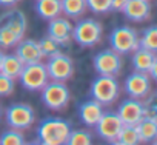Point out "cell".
<instances>
[{
	"mask_svg": "<svg viewBox=\"0 0 157 145\" xmlns=\"http://www.w3.org/2000/svg\"><path fill=\"white\" fill-rule=\"evenodd\" d=\"M28 29L26 14L20 10H8L0 14V48H13Z\"/></svg>",
	"mask_w": 157,
	"mask_h": 145,
	"instance_id": "6da1fadb",
	"label": "cell"
},
{
	"mask_svg": "<svg viewBox=\"0 0 157 145\" xmlns=\"http://www.w3.org/2000/svg\"><path fill=\"white\" fill-rule=\"evenodd\" d=\"M71 131V123L62 117H45L37 128L36 143L42 145H63Z\"/></svg>",
	"mask_w": 157,
	"mask_h": 145,
	"instance_id": "7a4b0ae2",
	"label": "cell"
},
{
	"mask_svg": "<svg viewBox=\"0 0 157 145\" xmlns=\"http://www.w3.org/2000/svg\"><path fill=\"white\" fill-rule=\"evenodd\" d=\"M103 36V26L96 19H82L72 26V40L83 48H93L100 43Z\"/></svg>",
	"mask_w": 157,
	"mask_h": 145,
	"instance_id": "3957f363",
	"label": "cell"
},
{
	"mask_svg": "<svg viewBox=\"0 0 157 145\" xmlns=\"http://www.w3.org/2000/svg\"><path fill=\"white\" fill-rule=\"evenodd\" d=\"M42 91V102L43 105L51 110V111H62L69 105L71 100V91L69 88L65 85V82H59V80H52L40 90Z\"/></svg>",
	"mask_w": 157,
	"mask_h": 145,
	"instance_id": "277c9868",
	"label": "cell"
},
{
	"mask_svg": "<svg viewBox=\"0 0 157 145\" xmlns=\"http://www.w3.org/2000/svg\"><path fill=\"white\" fill-rule=\"evenodd\" d=\"M120 94V85L116 76H102L96 77L91 84V97L102 105H111L117 100Z\"/></svg>",
	"mask_w": 157,
	"mask_h": 145,
	"instance_id": "5b68a950",
	"label": "cell"
},
{
	"mask_svg": "<svg viewBox=\"0 0 157 145\" xmlns=\"http://www.w3.org/2000/svg\"><path fill=\"white\" fill-rule=\"evenodd\" d=\"M109 45L111 49L119 53L120 56L129 54L139 48V36L132 26L122 25L111 31L109 34Z\"/></svg>",
	"mask_w": 157,
	"mask_h": 145,
	"instance_id": "8992f818",
	"label": "cell"
},
{
	"mask_svg": "<svg viewBox=\"0 0 157 145\" xmlns=\"http://www.w3.org/2000/svg\"><path fill=\"white\" fill-rule=\"evenodd\" d=\"M19 80L22 87L28 91H40L49 80L48 72L45 68V63L36 62V63H26L23 65Z\"/></svg>",
	"mask_w": 157,
	"mask_h": 145,
	"instance_id": "52a82bcc",
	"label": "cell"
},
{
	"mask_svg": "<svg viewBox=\"0 0 157 145\" xmlns=\"http://www.w3.org/2000/svg\"><path fill=\"white\" fill-rule=\"evenodd\" d=\"M45 68L48 72V77L51 80L66 82L74 76V62L69 56L63 54L62 51L48 57Z\"/></svg>",
	"mask_w": 157,
	"mask_h": 145,
	"instance_id": "ba28073f",
	"label": "cell"
},
{
	"mask_svg": "<svg viewBox=\"0 0 157 145\" xmlns=\"http://www.w3.org/2000/svg\"><path fill=\"white\" fill-rule=\"evenodd\" d=\"M5 116H6V122L11 128L22 130V131L31 128L36 122L34 108L28 104H23V102H17V104L10 105Z\"/></svg>",
	"mask_w": 157,
	"mask_h": 145,
	"instance_id": "9c48e42d",
	"label": "cell"
},
{
	"mask_svg": "<svg viewBox=\"0 0 157 145\" xmlns=\"http://www.w3.org/2000/svg\"><path fill=\"white\" fill-rule=\"evenodd\" d=\"M93 66L96 72L102 76H117L123 66V60L119 53L109 48V49H102L94 56Z\"/></svg>",
	"mask_w": 157,
	"mask_h": 145,
	"instance_id": "30bf717a",
	"label": "cell"
},
{
	"mask_svg": "<svg viewBox=\"0 0 157 145\" xmlns=\"http://www.w3.org/2000/svg\"><path fill=\"white\" fill-rule=\"evenodd\" d=\"M125 91L132 99H145L152 91V79L142 71H136L125 79Z\"/></svg>",
	"mask_w": 157,
	"mask_h": 145,
	"instance_id": "8fae6325",
	"label": "cell"
},
{
	"mask_svg": "<svg viewBox=\"0 0 157 145\" xmlns=\"http://www.w3.org/2000/svg\"><path fill=\"white\" fill-rule=\"evenodd\" d=\"M122 125H123V122L120 120V117L116 111H103L94 127H96V133L99 137H102L106 142L114 143Z\"/></svg>",
	"mask_w": 157,
	"mask_h": 145,
	"instance_id": "7c38bea8",
	"label": "cell"
},
{
	"mask_svg": "<svg viewBox=\"0 0 157 145\" xmlns=\"http://www.w3.org/2000/svg\"><path fill=\"white\" fill-rule=\"evenodd\" d=\"M48 28H46V34L54 39L60 46L62 45H68L72 39V23L69 22L68 17H54L51 20H48Z\"/></svg>",
	"mask_w": 157,
	"mask_h": 145,
	"instance_id": "4fadbf2b",
	"label": "cell"
},
{
	"mask_svg": "<svg viewBox=\"0 0 157 145\" xmlns=\"http://www.w3.org/2000/svg\"><path fill=\"white\" fill-rule=\"evenodd\" d=\"M120 117V120L123 123H128V125H136L142 117H143V105H142V100L140 99H126L120 104L119 110L116 111Z\"/></svg>",
	"mask_w": 157,
	"mask_h": 145,
	"instance_id": "5bb4252c",
	"label": "cell"
},
{
	"mask_svg": "<svg viewBox=\"0 0 157 145\" xmlns=\"http://www.w3.org/2000/svg\"><path fill=\"white\" fill-rule=\"evenodd\" d=\"M14 54L23 62V65L42 62V59H43L40 46H39V40H34V39H22L16 45Z\"/></svg>",
	"mask_w": 157,
	"mask_h": 145,
	"instance_id": "9a60e30c",
	"label": "cell"
},
{
	"mask_svg": "<svg viewBox=\"0 0 157 145\" xmlns=\"http://www.w3.org/2000/svg\"><path fill=\"white\" fill-rule=\"evenodd\" d=\"M120 11L131 22H145L151 17V3L149 0H128Z\"/></svg>",
	"mask_w": 157,
	"mask_h": 145,
	"instance_id": "2e32d148",
	"label": "cell"
},
{
	"mask_svg": "<svg viewBox=\"0 0 157 145\" xmlns=\"http://www.w3.org/2000/svg\"><path fill=\"white\" fill-rule=\"evenodd\" d=\"M102 113H103V105L94 99L86 100L78 107V119L86 127H94L97 123V120L100 119Z\"/></svg>",
	"mask_w": 157,
	"mask_h": 145,
	"instance_id": "e0dca14e",
	"label": "cell"
},
{
	"mask_svg": "<svg viewBox=\"0 0 157 145\" xmlns=\"http://www.w3.org/2000/svg\"><path fill=\"white\" fill-rule=\"evenodd\" d=\"M136 130H137L140 143L154 142L155 137H157V119H154V117H142L136 123Z\"/></svg>",
	"mask_w": 157,
	"mask_h": 145,
	"instance_id": "ac0fdd59",
	"label": "cell"
},
{
	"mask_svg": "<svg viewBox=\"0 0 157 145\" xmlns=\"http://www.w3.org/2000/svg\"><path fill=\"white\" fill-rule=\"evenodd\" d=\"M157 60V56L154 51L145 49V48H137L136 51H132V59L131 63L134 66L136 71H142V72H148V69L151 68V65Z\"/></svg>",
	"mask_w": 157,
	"mask_h": 145,
	"instance_id": "d6986e66",
	"label": "cell"
},
{
	"mask_svg": "<svg viewBox=\"0 0 157 145\" xmlns=\"http://www.w3.org/2000/svg\"><path fill=\"white\" fill-rule=\"evenodd\" d=\"M36 13L43 20H51L62 14L60 0H36Z\"/></svg>",
	"mask_w": 157,
	"mask_h": 145,
	"instance_id": "ffe728a7",
	"label": "cell"
},
{
	"mask_svg": "<svg viewBox=\"0 0 157 145\" xmlns=\"http://www.w3.org/2000/svg\"><path fill=\"white\" fill-rule=\"evenodd\" d=\"M23 68V62L16 54H3L2 63H0V72L11 79H19L20 71Z\"/></svg>",
	"mask_w": 157,
	"mask_h": 145,
	"instance_id": "44dd1931",
	"label": "cell"
},
{
	"mask_svg": "<svg viewBox=\"0 0 157 145\" xmlns=\"http://www.w3.org/2000/svg\"><path fill=\"white\" fill-rule=\"evenodd\" d=\"M62 14L68 19H80L86 13V0H60Z\"/></svg>",
	"mask_w": 157,
	"mask_h": 145,
	"instance_id": "7402d4cb",
	"label": "cell"
},
{
	"mask_svg": "<svg viewBox=\"0 0 157 145\" xmlns=\"http://www.w3.org/2000/svg\"><path fill=\"white\" fill-rule=\"evenodd\" d=\"M114 143H119V145H137V143H140L136 125L123 123L120 127V131H119Z\"/></svg>",
	"mask_w": 157,
	"mask_h": 145,
	"instance_id": "603a6c76",
	"label": "cell"
},
{
	"mask_svg": "<svg viewBox=\"0 0 157 145\" xmlns=\"http://www.w3.org/2000/svg\"><path fill=\"white\" fill-rule=\"evenodd\" d=\"M68 145H91L93 143V133L85 128L71 130L66 139Z\"/></svg>",
	"mask_w": 157,
	"mask_h": 145,
	"instance_id": "cb8c5ba5",
	"label": "cell"
},
{
	"mask_svg": "<svg viewBox=\"0 0 157 145\" xmlns=\"http://www.w3.org/2000/svg\"><path fill=\"white\" fill-rule=\"evenodd\" d=\"M139 46L155 53V49H157V28L154 25L148 26L142 33V36L139 37Z\"/></svg>",
	"mask_w": 157,
	"mask_h": 145,
	"instance_id": "d4e9b609",
	"label": "cell"
},
{
	"mask_svg": "<svg viewBox=\"0 0 157 145\" xmlns=\"http://www.w3.org/2000/svg\"><path fill=\"white\" fill-rule=\"evenodd\" d=\"M25 143V136L22 130H6L0 134V145H22Z\"/></svg>",
	"mask_w": 157,
	"mask_h": 145,
	"instance_id": "484cf974",
	"label": "cell"
},
{
	"mask_svg": "<svg viewBox=\"0 0 157 145\" xmlns=\"http://www.w3.org/2000/svg\"><path fill=\"white\" fill-rule=\"evenodd\" d=\"M39 46H40L42 56L46 57V59L51 57V56H54V54H57V53H60V45H59L54 39H51L48 34H46L43 39L39 40Z\"/></svg>",
	"mask_w": 157,
	"mask_h": 145,
	"instance_id": "4316f807",
	"label": "cell"
},
{
	"mask_svg": "<svg viewBox=\"0 0 157 145\" xmlns=\"http://www.w3.org/2000/svg\"><path fill=\"white\" fill-rule=\"evenodd\" d=\"M113 0H86V8L94 14H105L111 11Z\"/></svg>",
	"mask_w": 157,
	"mask_h": 145,
	"instance_id": "83f0119b",
	"label": "cell"
},
{
	"mask_svg": "<svg viewBox=\"0 0 157 145\" xmlns=\"http://www.w3.org/2000/svg\"><path fill=\"white\" fill-rule=\"evenodd\" d=\"M14 88H16L14 79H11V77H8V76L0 72V97L11 96L14 93Z\"/></svg>",
	"mask_w": 157,
	"mask_h": 145,
	"instance_id": "f1b7e54d",
	"label": "cell"
},
{
	"mask_svg": "<svg viewBox=\"0 0 157 145\" xmlns=\"http://www.w3.org/2000/svg\"><path fill=\"white\" fill-rule=\"evenodd\" d=\"M128 2V0H113V5H111V11H120L125 3Z\"/></svg>",
	"mask_w": 157,
	"mask_h": 145,
	"instance_id": "f546056e",
	"label": "cell"
},
{
	"mask_svg": "<svg viewBox=\"0 0 157 145\" xmlns=\"http://www.w3.org/2000/svg\"><path fill=\"white\" fill-rule=\"evenodd\" d=\"M20 0H0V6H6V8H11L14 5H17Z\"/></svg>",
	"mask_w": 157,
	"mask_h": 145,
	"instance_id": "4dcf8cb0",
	"label": "cell"
},
{
	"mask_svg": "<svg viewBox=\"0 0 157 145\" xmlns=\"http://www.w3.org/2000/svg\"><path fill=\"white\" fill-rule=\"evenodd\" d=\"M3 54H5V53H3L2 49H0V63H2V59H3Z\"/></svg>",
	"mask_w": 157,
	"mask_h": 145,
	"instance_id": "1f68e13d",
	"label": "cell"
},
{
	"mask_svg": "<svg viewBox=\"0 0 157 145\" xmlns=\"http://www.w3.org/2000/svg\"><path fill=\"white\" fill-rule=\"evenodd\" d=\"M0 119H2V108H0Z\"/></svg>",
	"mask_w": 157,
	"mask_h": 145,
	"instance_id": "d6a6232c",
	"label": "cell"
}]
</instances>
